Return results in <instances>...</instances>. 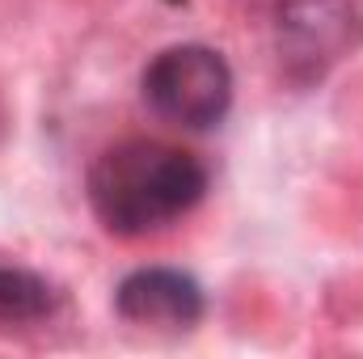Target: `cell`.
<instances>
[{"instance_id": "obj_1", "label": "cell", "mask_w": 363, "mask_h": 359, "mask_svg": "<svg viewBox=\"0 0 363 359\" xmlns=\"http://www.w3.org/2000/svg\"><path fill=\"white\" fill-rule=\"evenodd\" d=\"M93 220L123 241L169 228L207 194V165L165 140H118L85 178Z\"/></svg>"}, {"instance_id": "obj_2", "label": "cell", "mask_w": 363, "mask_h": 359, "mask_svg": "<svg viewBox=\"0 0 363 359\" xmlns=\"http://www.w3.org/2000/svg\"><path fill=\"white\" fill-rule=\"evenodd\" d=\"M144 106L182 131H211L233 110V68L207 43H174L140 72Z\"/></svg>"}, {"instance_id": "obj_3", "label": "cell", "mask_w": 363, "mask_h": 359, "mask_svg": "<svg viewBox=\"0 0 363 359\" xmlns=\"http://www.w3.org/2000/svg\"><path fill=\"white\" fill-rule=\"evenodd\" d=\"M207 296L203 283L178 267H140L118 279L114 313L131 326H161V330H190L203 321Z\"/></svg>"}, {"instance_id": "obj_4", "label": "cell", "mask_w": 363, "mask_h": 359, "mask_svg": "<svg viewBox=\"0 0 363 359\" xmlns=\"http://www.w3.org/2000/svg\"><path fill=\"white\" fill-rule=\"evenodd\" d=\"M355 30L351 0H279V51L291 72L321 77L325 64L342 55Z\"/></svg>"}, {"instance_id": "obj_5", "label": "cell", "mask_w": 363, "mask_h": 359, "mask_svg": "<svg viewBox=\"0 0 363 359\" xmlns=\"http://www.w3.org/2000/svg\"><path fill=\"white\" fill-rule=\"evenodd\" d=\"M60 309V292L47 275L0 263V326H34Z\"/></svg>"}]
</instances>
